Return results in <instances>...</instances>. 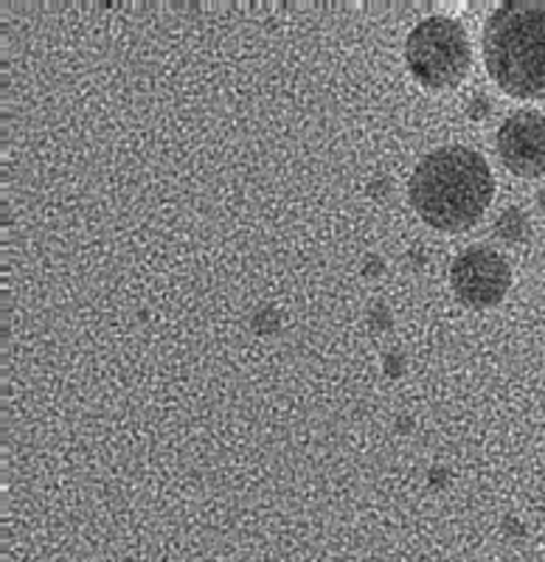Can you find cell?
<instances>
[{
	"instance_id": "3",
	"label": "cell",
	"mask_w": 545,
	"mask_h": 562,
	"mask_svg": "<svg viewBox=\"0 0 545 562\" xmlns=\"http://www.w3.org/2000/svg\"><path fill=\"white\" fill-rule=\"evenodd\" d=\"M405 63L424 88H453L467 77L473 48L456 20L428 18L408 34Z\"/></svg>"
},
{
	"instance_id": "1",
	"label": "cell",
	"mask_w": 545,
	"mask_h": 562,
	"mask_svg": "<svg viewBox=\"0 0 545 562\" xmlns=\"http://www.w3.org/2000/svg\"><path fill=\"white\" fill-rule=\"evenodd\" d=\"M489 164L469 147H439L419 160L411 178V203L439 231H467L492 203Z\"/></svg>"
},
{
	"instance_id": "5",
	"label": "cell",
	"mask_w": 545,
	"mask_h": 562,
	"mask_svg": "<svg viewBox=\"0 0 545 562\" xmlns=\"http://www.w3.org/2000/svg\"><path fill=\"white\" fill-rule=\"evenodd\" d=\"M498 155L503 167L518 178L545 175V115L537 110H518L498 130Z\"/></svg>"
},
{
	"instance_id": "2",
	"label": "cell",
	"mask_w": 545,
	"mask_h": 562,
	"mask_svg": "<svg viewBox=\"0 0 545 562\" xmlns=\"http://www.w3.org/2000/svg\"><path fill=\"white\" fill-rule=\"evenodd\" d=\"M484 57L495 85L518 99H545V0H509L484 29Z\"/></svg>"
},
{
	"instance_id": "4",
	"label": "cell",
	"mask_w": 545,
	"mask_h": 562,
	"mask_svg": "<svg viewBox=\"0 0 545 562\" xmlns=\"http://www.w3.org/2000/svg\"><path fill=\"white\" fill-rule=\"evenodd\" d=\"M450 284L462 304L473 310H489L501 304L512 288V268L498 250L469 248L450 268Z\"/></svg>"
}]
</instances>
